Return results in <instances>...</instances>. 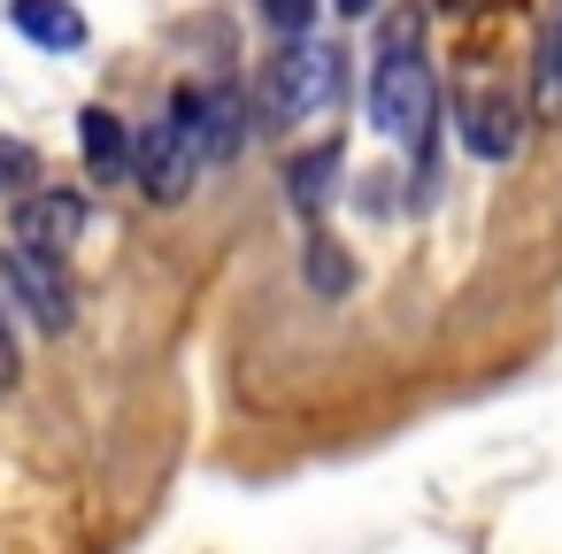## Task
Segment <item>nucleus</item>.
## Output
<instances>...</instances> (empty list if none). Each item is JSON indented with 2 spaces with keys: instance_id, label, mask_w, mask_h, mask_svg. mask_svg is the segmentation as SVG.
Wrapping results in <instances>:
<instances>
[{
  "instance_id": "obj_5",
  "label": "nucleus",
  "mask_w": 562,
  "mask_h": 554,
  "mask_svg": "<svg viewBox=\"0 0 562 554\" xmlns=\"http://www.w3.org/2000/svg\"><path fill=\"white\" fill-rule=\"evenodd\" d=\"M9 231H16V247H32V255H70V247L86 239V201L63 193V185L24 193L16 216H9Z\"/></svg>"
},
{
  "instance_id": "obj_9",
  "label": "nucleus",
  "mask_w": 562,
  "mask_h": 554,
  "mask_svg": "<svg viewBox=\"0 0 562 554\" xmlns=\"http://www.w3.org/2000/svg\"><path fill=\"white\" fill-rule=\"evenodd\" d=\"M531 109H539V124H554L562 116V9L547 16V32H539V63H531Z\"/></svg>"
},
{
  "instance_id": "obj_4",
  "label": "nucleus",
  "mask_w": 562,
  "mask_h": 554,
  "mask_svg": "<svg viewBox=\"0 0 562 554\" xmlns=\"http://www.w3.org/2000/svg\"><path fill=\"white\" fill-rule=\"evenodd\" d=\"M270 101H278V116H316V109H331V101H339V47L301 39V47L278 63V78H270Z\"/></svg>"
},
{
  "instance_id": "obj_6",
  "label": "nucleus",
  "mask_w": 562,
  "mask_h": 554,
  "mask_svg": "<svg viewBox=\"0 0 562 554\" xmlns=\"http://www.w3.org/2000/svg\"><path fill=\"white\" fill-rule=\"evenodd\" d=\"M462 139H470L477 162H508L516 139H524V109H516L508 93H470V109H462Z\"/></svg>"
},
{
  "instance_id": "obj_3",
  "label": "nucleus",
  "mask_w": 562,
  "mask_h": 554,
  "mask_svg": "<svg viewBox=\"0 0 562 554\" xmlns=\"http://www.w3.org/2000/svg\"><path fill=\"white\" fill-rule=\"evenodd\" d=\"M0 285H9L24 308H32V324L40 331H70V316H78V301H70V285H63V270H55V255H32V247H9L0 255Z\"/></svg>"
},
{
  "instance_id": "obj_12",
  "label": "nucleus",
  "mask_w": 562,
  "mask_h": 554,
  "mask_svg": "<svg viewBox=\"0 0 562 554\" xmlns=\"http://www.w3.org/2000/svg\"><path fill=\"white\" fill-rule=\"evenodd\" d=\"M32 178H40V155L24 139H0V193H24Z\"/></svg>"
},
{
  "instance_id": "obj_14",
  "label": "nucleus",
  "mask_w": 562,
  "mask_h": 554,
  "mask_svg": "<svg viewBox=\"0 0 562 554\" xmlns=\"http://www.w3.org/2000/svg\"><path fill=\"white\" fill-rule=\"evenodd\" d=\"M308 278H316L324 293H339V285H347V262L331 255V239H316V247H308Z\"/></svg>"
},
{
  "instance_id": "obj_16",
  "label": "nucleus",
  "mask_w": 562,
  "mask_h": 554,
  "mask_svg": "<svg viewBox=\"0 0 562 554\" xmlns=\"http://www.w3.org/2000/svg\"><path fill=\"white\" fill-rule=\"evenodd\" d=\"M331 9H339V16H370V9H378V0H331Z\"/></svg>"
},
{
  "instance_id": "obj_10",
  "label": "nucleus",
  "mask_w": 562,
  "mask_h": 554,
  "mask_svg": "<svg viewBox=\"0 0 562 554\" xmlns=\"http://www.w3.org/2000/svg\"><path fill=\"white\" fill-rule=\"evenodd\" d=\"M331 178H339V147H308V155L285 170V193H293V208H301V216H316V208L331 201Z\"/></svg>"
},
{
  "instance_id": "obj_13",
  "label": "nucleus",
  "mask_w": 562,
  "mask_h": 554,
  "mask_svg": "<svg viewBox=\"0 0 562 554\" xmlns=\"http://www.w3.org/2000/svg\"><path fill=\"white\" fill-rule=\"evenodd\" d=\"M308 16H316V0H262V24H270V32H293V39H301Z\"/></svg>"
},
{
  "instance_id": "obj_1",
  "label": "nucleus",
  "mask_w": 562,
  "mask_h": 554,
  "mask_svg": "<svg viewBox=\"0 0 562 554\" xmlns=\"http://www.w3.org/2000/svg\"><path fill=\"white\" fill-rule=\"evenodd\" d=\"M370 116H378L385 139H424L431 132V70L416 55V16L385 24V55H378V78H370Z\"/></svg>"
},
{
  "instance_id": "obj_15",
  "label": "nucleus",
  "mask_w": 562,
  "mask_h": 554,
  "mask_svg": "<svg viewBox=\"0 0 562 554\" xmlns=\"http://www.w3.org/2000/svg\"><path fill=\"white\" fill-rule=\"evenodd\" d=\"M0 385H16V347H9V324H0Z\"/></svg>"
},
{
  "instance_id": "obj_2",
  "label": "nucleus",
  "mask_w": 562,
  "mask_h": 554,
  "mask_svg": "<svg viewBox=\"0 0 562 554\" xmlns=\"http://www.w3.org/2000/svg\"><path fill=\"white\" fill-rule=\"evenodd\" d=\"M201 162H209V147H201V86H186V93L170 101V116L139 132L132 178H139V193H147V201H186Z\"/></svg>"
},
{
  "instance_id": "obj_11",
  "label": "nucleus",
  "mask_w": 562,
  "mask_h": 554,
  "mask_svg": "<svg viewBox=\"0 0 562 554\" xmlns=\"http://www.w3.org/2000/svg\"><path fill=\"white\" fill-rule=\"evenodd\" d=\"M239 139H247V124H239V93H201V147H209V162L239 155Z\"/></svg>"
},
{
  "instance_id": "obj_8",
  "label": "nucleus",
  "mask_w": 562,
  "mask_h": 554,
  "mask_svg": "<svg viewBox=\"0 0 562 554\" xmlns=\"http://www.w3.org/2000/svg\"><path fill=\"white\" fill-rule=\"evenodd\" d=\"M16 32L32 47H55V55H78L86 47V16L70 0H16Z\"/></svg>"
},
{
  "instance_id": "obj_7",
  "label": "nucleus",
  "mask_w": 562,
  "mask_h": 554,
  "mask_svg": "<svg viewBox=\"0 0 562 554\" xmlns=\"http://www.w3.org/2000/svg\"><path fill=\"white\" fill-rule=\"evenodd\" d=\"M78 147H86V178H101V185H116L132 170V155H139V139L124 132L116 109H86L78 116Z\"/></svg>"
}]
</instances>
